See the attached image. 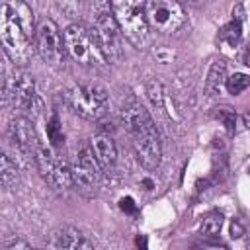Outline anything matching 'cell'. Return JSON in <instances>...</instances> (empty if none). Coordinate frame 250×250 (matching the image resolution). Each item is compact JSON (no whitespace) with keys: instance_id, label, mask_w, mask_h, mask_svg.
<instances>
[{"instance_id":"7c38bea8","label":"cell","mask_w":250,"mask_h":250,"mask_svg":"<svg viewBox=\"0 0 250 250\" xmlns=\"http://www.w3.org/2000/svg\"><path fill=\"white\" fill-rule=\"evenodd\" d=\"M47 250H96L94 244L74 227L62 225L47 234Z\"/></svg>"},{"instance_id":"6da1fadb","label":"cell","mask_w":250,"mask_h":250,"mask_svg":"<svg viewBox=\"0 0 250 250\" xmlns=\"http://www.w3.org/2000/svg\"><path fill=\"white\" fill-rule=\"evenodd\" d=\"M37 23L33 10L21 0H8L0 8V41L16 66H25L37 53Z\"/></svg>"},{"instance_id":"3957f363","label":"cell","mask_w":250,"mask_h":250,"mask_svg":"<svg viewBox=\"0 0 250 250\" xmlns=\"http://www.w3.org/2000/svg\"><path fill=\"white\" fill-rule=\"evenodd\" d=\"M109 8L123 33V39H127L137 49H145L150 39V25L145 14V2L119 0L111 2Z\"/></svg>"},{"instance_id":"d6986e66","label":"cell","mask_w":250,"mask_h":250,"mask_svg":"<svg viewBox=\"0 0 250 250\" xmlns=\"http://www.w3.org/2000/svg\"><path fill=\"white\" fill-rule=\"evenodd\" d=\"M213 117H217L229 133H234V125H236V111L229 105H219V107H213Z\"/></svg>"},{"instance_id":"cb8c5ba5","label":"cell","mask_w":250,"mask_h":250,"mask_svg":"<svg viewBox=\"0 0 250 250\" xmlns=\"http://www.w3.org/2000/svg\"><path fill=\"white\" fill-rule=\"evenodd\" d=\"M242 234H244V227H242L238 221H232V223H230V236H232V238H240Z\"/></svg>"},{"instance_id":"277c9868","label":"cell","mask_w":250,"mask_h":250,"mask_svg":"<svg viewBox=\"0 0 250 250\" xmlns=\"http://www.w3.org/2000/svg\"><path fill=\"white\" fill-rule=\"evenodd\" d=\"M62 100L76 115L88 121H98L105 115L107 92L98 84L72 82L62 90Z\"/></svg>"},{"instance_id":"8fae6325","label":"cell","mask_w":250,"mask_h":250,"mask_svg":"<svg viewBox=\"0 0 250 250\" xmlns=\"http://www.w3.org/2000/svg\"><path fill=\"white\" fill-rule=\"evenodd\" d=\"M70 168H72V176H74V186H78L80 189H92L94 191L100 186L104 168L96 160L90 145L82 146L74 154V160H72Z\"/></svg>"},{"instance_id":"ac0fdd59","label":"cell","mask_w":250,"mask_h":250,"mask_svg":"<svg viewBox=\"0 0 250 250\" xmlns=\"http://www.w3.org/2000/svg\"><path fill=\"white\" fill-rule=\"evenodd\" d=\"M221 39L223 41H227L229 45H238V41H240V37H242V25H240V20H236V18H232L223 29H221Z\"/></svg>"},{"instance_id":"5bb4252c","label":"cell","mask_w":250,"mask_h":250,"mask_svg":"<svg viewBox=\"0 0 250 250\" xmlns=\"http://www.w3.org/2000/svg\"><path fill=\"white\" fill-rule=\"evenodd\" d=\"M227 64L223 61H215L207 72V78H205V94L207 96H217L221 94V88L223 84H227Z\"/></svg>"},{"instance_id":"44dd1931","label":"cell","mask_w":250,"mask_h":250,"mask_svg":"<svg viewBox=\"0 0 250 250\" xmlns=\"http://www.w3.org/2000/svg\"><path fill=\"white\" fill-rule=\"evenodd\" d=\"M221 225H223V215L219 211H211L205 219H203V225H201V232L203 234H217L221 230Z\"/></svg>"},{"instance_id":"7402d4cb","label":"cell","mask_w":250,"mask_h":250,"mask_svg":"<svg viewBox=\"0 0 250 250\" xmlns=\"http://www.w3.org/2000/svg\"><path fill=\"white\" fill-rule=\"evenodd\" d=\"M47 137H49V141L53 145H59L62 141V135L59 133V119H57V115H53L49 125H47Z\"/></svg>"},{"instance_id":"e0dca14e","label":"cell","mask_w":250,"mask_h":250,"mask_svg":"<svg viewBox=\"0 0 250 250\" xmlns=\"http://www.w3.org/2000/svg\"><path fill=\"white\" fill-rule=\"evenodd\" d=\"M18 170H20V166L14 162V158L8 152H2V156H0V180H2V188H10L18 180Z\"/></svg>"},{"instance_id":"30bf717a","label":"cell","mask_w":250,"mask_h":250,"mask_svg":"<svg viewBox=\"0 0 250 250\" xmlns=\"http://www.w3.org/2000/svg\"><path fill=\"white\" fill-rule=\"evenodd\" d=\"M37 53L39 57L51 64V66H61L66 59V45H64V35L61 33L59 25L51 18H43L37 23Z\"/></svg>"},{"instance_id":"9a60e30c","label":"cell","mask_w":250,"mask_h":250,"mask_svg":"<svg viewBox=\"0 0 250 250\" xmlns=\"http://www.w3.org/2000/svg\"><path fill=\"white\" fill-rule=\"evenodd\" d=\"M57 164H59L57 154L53 152V148H51L49 145H45V143L41 141L39 146H37V150H35V166H37V170L41 172V176H43L45 180H49V176L53 174V170H55Z\"/></svg>"},{"instance_id":"603a6c76","label":"cell","mask_w":250,"mask_h":250,"mask_svg":"<svg viewBox=\"0 0 250 250\" xmlns=\"http://www.w3.org/2000/svg\"><path fill=\"white\" fill-rule=\"evenodd\" d=\"M4 250H33L23 238H14V240H10L6 246H4Z\"/></svg>"},{"instance_id":"52a82bcc","label":"cell","mask_w":250,"mask_h":250,"mask_svg":"<svg viewBox=\"0 0 250 250\" xmlns=\"http://www.w3.org/2000/svg\"><path fill=\"white\" fill-rule=\"evenodd\" d=\"M104 57L109 64H117L123 59V33L115 21V16L111 8L107 6L104 12H100L94 20V25L90 27Z\"/></svg>"},{"instance_id":"5b68a950","label":"cell","mask_w":250,"mask_h":250,"mask_svg":"<svg viewBox=\"0 0 250 250\" xmlns=\"http://www.w3.org/2000/svg\"><path fill=\"white\" fill-rule=\"evenodd\" d=\"M64 45L66 53L80 64L84 66H96V68H105L109 66L107 59L104 57L92 29L82 23H72L64 31Z\"/></svg>"},{"instance_id":"ba28073f","label":"cell","mask_w":250,"mask_h":250,"mask_svg":"<svg viewBox=\"0 0 250 250\" xmlns=\"http://www.w3.org/2000/svg\"><path fill=\"white\" fill-rule=\"evenodd\" d=\"M145 14L148 20V25L164 35H172L188 23V16H186L182 4H178L174 0L145 2Z\"/></svg>"},{"instance_id":"4fadbf2b","label":"cell","mask_w":250,"mask_h":250,"mask_svg":"<svg viewBox=\"0 0 250 250\" xmlns=\"http://www.w3.org/2000/svg\"><path fill=\"white\" fill-rule=\"evenodd\" d=\"M90 148H92L96 160L100 162V166L104 170H107V168H111L115 164V160H117V146H115V141L107 133L100 131V133L92 135Z\"/></svg>"},{"instance_id":"7a4b0ae2","label":"cell","mask_w":250,"mask_h":250,"mask_svg":"<svg viewBox=\"0 0 250 250\" xmlns=\"http://www.w3.org/2000/svg\"><path fill=\"white\" fill-rule=\"evenodd\" d=\"M121 119L131 135V145L139 164L146 170H156L162 158V145L160 133L146 107L131 96L121 105Z\"/></svg>"},{"instance_id":"8992f818","label":"cell","mask_w":250,"mask_h":250,"mask_svg":"<svg viewBox=\"0 0 250 250\" xmlns=\"http://www.w3.org/2000/svg\"><path fill=\"white\" fill-rule=\"evenodd\" d=\"M8 143L14 150V162L23 168V166H29L31 162L35 164V150L41 143L33 123L27 119V117H16L10 121L8 125Z\"/></svg>"},{"instance_id":"9c48e42d","label":"cell","mask_w":250,"mask_h":250,"mask_svg":"<svg viewBox=\"0 0 250 250\" xmlns=\"http://www.w3.org/2000/svg\"><path fill=\"white\" fill-rule=\"evenodd\" d=\"M4 102L18 111H31L37 105L35 80L31 74L14 68L4 78Z\"/></svg>"},{"instance_id":"ffe728a7","label":"cell","mask_w":250,"mask_h":250,"mask_svg":"<svg viewBox=\"0 0 250 250\" xmlns=\"http://www.w3.org/2000/svg\"><path fill=\"white\" fill-rule=\"evenodd\" d=\"M248 86H250V76L244 74V72H234V74H230V76L227 78V90H229V94H232V96L242 94Z\"/></svg>"},{"instance_id":"d4e9b609","label":"cell","mask_w":250,"mask_h":250,"mask_svg":"<svg viewBox=\"0 0 250 250\" xmlns=\"http://www.w3.org/2000/svg\"><path fill=\"white\" fill-rule=\"evenodd\" d=\"M242 62L250 68V47H246V49H244V53H242Z\"/></svg>"},{"instance_id":"2e32d148","label":"cell","mask_w":250,"mask_h":250,"mask_svg":"<svg viewBox=\"0 0 250 250\" xmlns=\"http://www.w3.org/2000/svg\"><path fill=\"white\" fill-rule=\"evenodd\" d=\"M55 189H70L74 186V176H72V168L70 164H66L64 160H59V164L55 166L53 174L47 180Z\"/></svg>"},{"instance_id":"484cf974","label":"cell","mask_w":250,"mask_h":250,"mask_svg":"<svg viewBox=\"0 0 250 250\" xmlns=\"http://www.w3.org/2000/svg\"><path fill=\"white\" fill-rule=\"evenodd\" d=\"M33 250H39V248H33Z\"/></svg>"}]
</instances>
